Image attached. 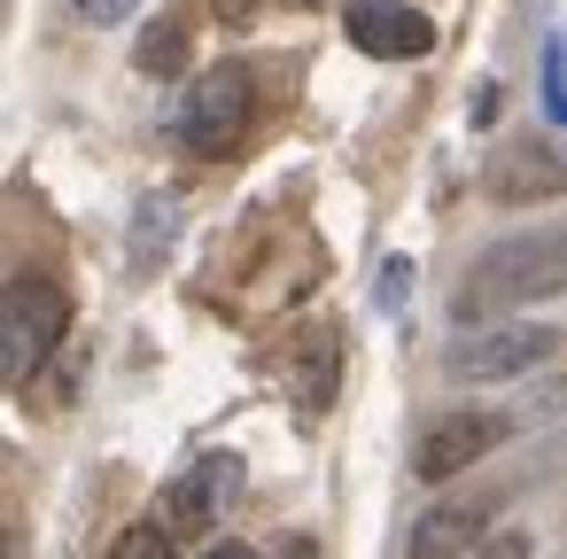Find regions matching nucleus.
<instances>
[{
  "instance_id": "7ed1b4c3",
  "label": "nucleus",
  "mask_w": 567,
  "mask_h": 559,
  "mask_svg": "<svg viewBox=\"0 0 567 559\" xmlns=\"http://www.w3.org/2000/svg\"><path fill=\"white\" fill-rule=\"evenodd\" d=\"M249 125H257V79H249V63H210L195 79L187 110H179V141L195 156H234L249 141Z\"/></svg>"
},
{
  "instance_id": "ddd939ff",
  "label": "nucleus",
  "mask_w": 567,
  "mask_h": 559,
  "mask_svg": "<svg viewBox=\"0 0 567 559\" xmlns=\"http://www.w3.org/2000/svg\"><path fill=\"white\" fill-rule=\"evenodd\" d=\"M466 559H536V544H528V528H489Z\"/></svg>"
},
{
  "instance_id": "2eb2a0df",
  "label": "nucleus",
  "mask_w": 567,
  "mask_h": 559,
  "mask_svg": "<svg viewBox=\"0 0 567 559\" xmlns=\"http://www.w3.org/2000/svg\"><path fill=\"white\" fill-rule=\"evenodd\" d=\"M404 288H412V265H404V257H389V265H381V311H396V303H404Z\"/></svg>"
},
{
  "instance_id": "a211bd4d",
  "label": "nucleus",
  "mask_w": 567,
  "mask_h": 559,
  "mask_svg": "<svg viewBox=\"0 0 567 559\" xmlns=\"http://www.w3.org/2000/svg\"><path fill=\"white\" fill-rule=\"evenodd\" d=\"M218 9H226V17H249V9H257V0H218Z\"/></svg>"
},
{
  "instance_id": "f8f14e48",
  "label": "nucleus",
  "mask_w": 567,
  "mask_h": 559,
  "mask_svg": "<svg viewBox=\"0 0 567 559\" xmlns=\"http://www.w3.org/2000/svg\"><path fill=\"white\" fill-rule=\"evenodd\" d=\"M544 102H551V117L567 125V32L544 48Z\"/></svg>"
},
{
  "instance_id": "4468645a",
  "label": "nucleus",
  "mask_w": 567,
  "mask_h": 559,
  "mask_svg": "<svg viewBox=\"0 0 567 559\" xmlns=\"http://www.w3.org/2000/svg\"><path fill=\"white\" fill-rule=\"evenodd\" d=\"M71 9H79L86 24H102V32H110V24H125V17H141V0H71Z\"/></svg>"
},
{
  "instance_id": "9b49d317",
  "label": "nucleus",
  "mask_w": 567,
  "mask_h": 559,
  "mask_svg": "<svg viewBox=\"0 0 567 559\" xmlns=\"http://www.w3.org/2000/svg\"><path fill=\"white\" fill-rule=\"evenodd\" d=\"M110 559H172V536H164L156 520H141V528H125V536L110 544Z\"/></svg>"
},
{
  "instance_id": "6e6552de",
  "label": "nucleus",
  "mask_w": 567,
  "mask_h": 559,
  "mask_svg": "<svg viewBox=\"0 0 567 559\" xmlns=\"http://www.w3.org/2000/svg\"><path fill=\"white\" fill-rule=\"evenodd\" d=\"M234 489H241V458H226V451H218V458L187 466V474L164 489V520H156V528H164V536H172V528H210V520L226 513V497H234Z\"/></svg>"
},
{
  "instance_id": "1a4fd4ad",
  "label": "nucleus",
  "mask_w": 567,
  "mask_h": 559,
  "mask_svg": "<svg viewBox=\"0 0 567 559\" xmlns=\"http://www.w3.org/2000/svg\"><path fill=\"white\" fill-rule=\"evenodd\" d=\"M489 195H497V203L567 195V148H551V141H513V148L489 164Z\"/></svg>"
},
{
  "instance_id": "39448f33",
  "label": "nucleus",
  "mask_w": 567,
  "mask_h": 559,
  "mask_svg": "<svg viewBox=\"0 0 567 559\" xmlns=\"http://www.w3.org/2000/svg\"><path fill=\"white\" fill-rule=\"evenodd\" d=\"M505 435H513L505 412H451V420H435V427L420 435L412 474H420V482H451V474H466L474 458H489Z\"/></svg>"
},
{
  "instance_id": "f3484780",
  "label": "nucleus",
  "mask_w": 567,
  "mask_h": 559,
  "mask_svg": "<svg viewBox=\"0 0 567 559\" xmlns=\"http://www.w3.org/2000/svg\"><path fill=\"white\" fill-rule=\"evenodd\" d=\"M280 559H319V551H311L303 536H288V551H280Z\"/></svg>"
},
{
  "instance_id": "6ab92c4d",
  "label": "nucleus",
  "mask_w": 567,
  "mask_h": 559,
  "mask_svg": "<svg viewBox=\"0 0 567 559\" xmlns=\"http://www.w3.org/2000/svg\"><path fill=\"white\" fill-rule=\"evenodd\" d=\"M0 559H17V544H9V528H0Z\"/></svg>"
},
{
  "instance_id": "dca6fc26",
  "label": "nucleus",
  "mask_w": 567,
  "mask_h": 559,
  "mask_svg": "<svg viewBox=\"0 0 567 559\" xmlns=\"http://www.w3.org/2000/svg\"><path fill=\"white\" fill-rule=\"evenodd\" d=\"M203 559H257V551H249V544H210Z\"/></svg>"
},
{
  "instance_id": "423d86ee",
  "label": "nucleus",
  "mask_w": 567,
  "mask_h": 559,
  "mask_svg": "<svg viewBox=\"0 0 567 559\" xmlns=\"http://www.w3.org/2000/svg\"><path fill=\"white\" fill-rule=\"evenodd\" d=\"M342 32H350V48L373 55V63H420V55L435 48V24H427L420 9H404V0H350V9H342Z\"/></svg>"
},
{
  "instance_id": "f257e3e1",
  "label": "nucleus",
  "mask_w": 567,
  "mask_h": 559,
  "mask_svg": "<svg viewBox=\"0 0 567 559\" xmlns=\"http://www.w3.org/2000/svg\"><path fill=\"white\" fill-rule=\"evenodd\" d=\"M551 296H567V226H528V234L489 241V249L466 265L458 327L520 319L528 303H551Z\"/></svg>"
},
{
  "instance_id": "f03ea898",
  "label": "nucleus",
  "mask_w": 567,
  "mask_h": 559,
  "mask_svg": "<svg viewBox=\"0 0 567 559\" xmlns=\"http://www.w3.org/2000/svg\"><path fill=\"white\" fill-rule=\"evenodd\" d=\"M71 334V288L55 272H17L0 288V381L24 389Z\"/></svg>"
},
{
  "instance_id": "0eeeda50",
  "label": "nucleus",
  "mask_w": 567,
  "mask_h": 559,
  "mask_svg": "<svg viewBox=\"0 0 567 559\" xmlns=\"http://www.w3.org/2000/svg\"><path fill=\"white\" fill-rule=\"evenodd\" d=\"M489 513H497L489 489H474V497H443V505H427V513L412 520L404 551H412V559H466V551L489 536Z\"/></svg>"
},
{
  "instance_id": "20e7f679",
  "label": "nucleus",
  "mask_w": 567,
  "mask_h": 559,
  "mask_svg": "<svg viewBox=\"0 0 567 559\" xmlns=\"http://www.w3.org/2000/svg\"><path fill=\"white\" fill-rule=\"evenodd\" d=\"M544 358H559V327L489 319V327H466V334L451 342V381H520V373H536Z\"/></svg>"
},
{
  "instance_id": "9d476101",
  "label": "nucleus",
  "mask_w": 567,
  "mask_h": 559,
  "mask_svg": "<svg viewBox=\"0 0 567 559\" xmlns=\"http://www.w3.org/2000/svg\"><path fill=\"white\" fill-rule=\"evenodd\" d=\"M148 79H172L179 63H187V32H179V17H164V24H148V40H141V55H133Z\"/></svg>"
}]
</instances>
